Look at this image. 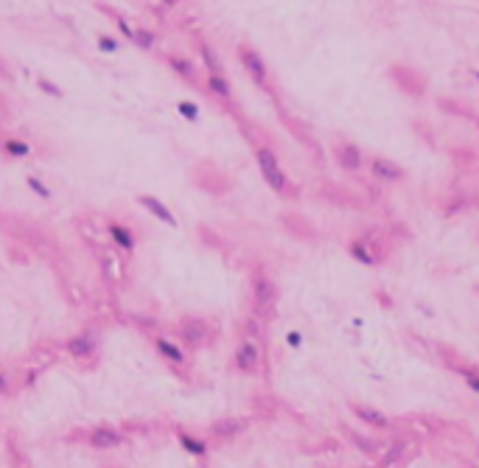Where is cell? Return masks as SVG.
<instances>
[{"label": "cell", "instance_id": "cb8c5ba5", "mask_svg": "<svg viewBox=\"0 0 479 468\" xmlns=\"http://www.w3.org/2000/svg\"><path fill=\"white\" fill-rule=\"evenodd\" d=\"M3 390H6V384H3V379H0V393H3Z\"/></svg>", "mask_w": 479, "mask_h": 468}, {"label": "cell", "instance_id": "ac0fdd59", "mask_svg": "<svg viewBox=\"0 0 479 468\" xmlns=\"http://www.w3.org/2000/svg\"><path fill=\"white\" fill-rule=\"evenodd\" d=\"M28 185H31V188H34V194H39V196H48V194H51V191H48V188H45L43 182H39L37 177H31V179H28Z\"/></svg>", "mask_w": 479, "mask_h": 468}, {"label": "cell", "instance_id": "6da1fadb", "mask_svg": "<svg viewBox=\"0 0 479 468\" xmlns=\"http://www.w3.org/2000/svg\"><path fill=\"white\" fill-rule=\"evenodd\" d=\"M258 166H261V174L266 177V182L272 185L275 191H283V185H286L283 171L278 169V157H275L269 149H261L258 152Z\"/></svg>", "mask_w": 479, "mask_h": 468}, {"label": "cell", "instance_id": "5bb4252c", "mask_svg": "<svg viewBox=\"0 0 479 468\" xmlns=\"http://www.w3.org/2000/svg\"><path fill=\"white\" fill-rule=\"evenodd\" d=\"M359 415H362L364 421H370L373 426H387V418H381L376 410H359Z\"/></svg>", "mask_w": 479, "mask_h": 468}, {"label": "cell", "instance_id": "d6986e66", "mask_svg": "<svg viewBox=\"0 0 479 468\" xmlns=\"http://www.w3.org/2000/svg\"><path fill=\"white\" fill-rule=\"evenodd\" d=\"M6 146H9V152H11V154H28V146H26V143L11 140V143H6Z\"/></svg>", "mask_w": 479, "mask_h": 468}, {"label": "cell", "instance_id": "8992f818", "mask_svg": "<svg viewBox=\"0 0 479 468\" xmlns=\"http://www.w3.org/2000/svg\"><path fill=\"white\" fill-rule=\"evenodd\" d=\"M339 160H342V166H345V169H350V171H356L359 166H362V154H359L356 146H345L342 154H339Z\"/></svg>", "mask_w": 479, "mask_h": 468}, {"label": "cell", "instance_id": "52a82bcc", "mask_svg": "<svg viewBox=\"0 0 479 468\" xmlns=\"http://www.w3.org/2000/svg\"><path fill=\"white\" fill-rule=\"evenodd\" d=\"M373 171L379 174V177H384V179H398L401 177V169L395 163H387V160H376Z\"/></svg>", "mask_w": 479, "mask_h": 468}, {"label": "cell", "instance_id": "30bf717a", "mask_svg": "<svg viewBox=\"0 0 479 468\" xmlns=\"http://www.w3.org/2000/svg\"><path fill=\"white\" fill-rule=\"evenodd\" d=\"M157 348H160V353H163V356L174 359V362H182V351H179V348H174V345H171V342L160 339V342H157Z\"/></svg>", "mask_w": 479, "mask_h": 468}, {"label": "cell", "instance_id": "9c48e42d", "mask_svg": "<svg viewBox=\"0 0 479 468\" xmlns=\"http://www.w3.org/2000/svg\"><path fill=\"white\" fill-rule=\"evenodd\" d=\"M238 429H241V423H238V421H216V423H213V432L221 435V437H233Z\"/></svg>", "mask_w": 479, "mask_h": 468}, {"label": "cell", "instance_id": "277c9868", "mask_svg": "<svg viewBox=\"0 0 479 468\" xmlns=\"http://www.w3.org/2000/svg\"><path fill=\"white\" fill-rule=\"evenodd\" d=\"M255 300H258L261 306H269L275 300V283L269 278H258V280H255Z\"/></svg>", "mask_w": 479, "mask_h": 468}, {"label": "cell", "instance_id": "8fae6325", "mask_svg": "<svg viewBox=\"0 0 479 468\" xmlns=\"http://www.w3.org/2000/svg\"><path fill=\"white\" fill-rule=\"evenodd\" d=\"M110 233H112V238H115L121 247H132V236H129V230H123V227H118V225H112L110 227Z\"/></svg>", "mask_w": 479, "mask_h": 468}, {"label": "cell", "instance_id": "2e32d148", "mask_svg": "<svg viewBox=\"0 0 479 468\" xmlns=\"http://www.w3.org/2000/svg\"><path fill=\"white\" fill-rule=\"evenodd\" d=\"M211 87L216 90L219 95H230V87L224 85V79H221V76H211Z\"/></svg>", "mask_w": 479, "mask_h": 468}, {"label": "cell", "instance_id": "e0dca14e", "mask_svg": "<svg viewBox=\"0 0 479 468\" xmlns=\"http://www.w3.org/2000/svg\"><path fill=\"white\" fill-rule=\"evenodd\" d=\"M132 37H135V39H137V43H140L143 48H152V43H154V39H152V34H149V31H137V34H132Z\"/></svg>", "mask_w": 479, "mask_h": 468}, {"label": "cell", "instance_id": "603a6c76", "mask_svg": "<svg viewBox=\"0 0 479 468\" xmlns=\"http://www.w3.org/2000/svg\"><path fill=\"white\" fill-rule=\"evenodd\" d=\"M39 87H43V90H48V93H51V95H59V90L53 87V85H48V82H39Z\"/></svg>", "mask_w": 479, "mask_h": 468}, {"label": "cell", "instance_id": "ba28073f", "mask_svg": "<svg viewBox=\"0 0 479 468\" xmlns=\"http://www.w3.org/2000/svg\"><path fill=\"white\" fill-rule=\"evenodd\" d=\"M241 59H244V65H247V68H249V73H253V76H255V79H258V82H263V79H266V70H263L261 59L255 56V53H244Z\"/></svg>", "mask_w": 479, "mask_h": 468}, {"label": "cell", "instance_id": "9a60e30c", "mask_svg": "<svg viewBox=\"0 0 479 468\" xmlns=\"http://www.w3.org/2000/svg\"><path fill=\"white\" fill-rule=\"evenodd\" d=\"M182 446L188 449V452H194L196 457H202V454H205V446H202V443H196V440H191V437H185L182 435Z\"/></svg>", "mask_w": 479, "mask_h": 468}, {"label": "cell", "instance_id": "44dd1931", "mask_svg": "<svg viewBox=\"0 0 479 468\" xmlns=\"http://www.w3.org/2000/svg\"><path fill=\"white\" fill-rule=\"evenodd\" d=\"M353 255H356L359 261H364V263H367V261H373V258H370V253H364V250L359 247V244H356V247H353Z\"/></svg>", "mask_w": 479, "mask_h": 468}, {"label": "cell", "instance_id": "7a4b0ae2", "mask_svg": "<svg viewBox=\"0 0 479 468\" xmlns=\"http://www.w3.org/2000/svg\"><path fill=\"white\" fill-rule=\"evenodd\" d=\"M236 364H238V368L244 370V373H253V370L258 368V348H255L253 342H244V345L238 348Z\"/></svg>", "mask_w": 479, "mask_h": 468}, {"label": "cell", "instance_id": "7c38bea8", "mask_svg": "<svg viewBox=\"0 0 479 468\" xmlns=\"http://www.w3.org/2000/svg\"><path fill=\"white\" fill-rule=\"evenodd\" d=\"M68 348H70V353H73V356H87V353H90V342L87 339H70Z\"/></svg>", "mask_w": 479, "mask_h": 468}, {"label": "cell", "instance_id": "ffe728a7", "mask_svg": "<svg viewBox=\"0 0 479 468\" xmlns=\"http://www.w3.org/2000/svg\"><path fill=\"white\" fill-rule=\"evenodd\" d=\"M179 112L185 118H196V107H191V104H179Z\"/></svg>", "mask_w": 479, "mask_h": 468}, {"label": "cell", "instance_id": "d4e9b609", "mask_svg": "<svg viewBox=\"0 0 479 468\" xmlns=\"http://www.w3.org/2000/svg\"><path fill=\"white\" fill-rule=\"evenodd\" d=\"M163 3H169V6H174V3H177V0H163Z\"/></svg>", "mask_w": 479, "mask_h": 468}, {"label": "cell", "instance_id": "5b68a950", "mask_svg": "<svg viewBox=\"0 0 479 468\" xmlns=\"http://www.w3.org/2000/svg\"><path fill=\"white\" fill-rule=\"evenodd\" d=\"M90 443H93L95 449H110V446H118V443H121V437H118L115 432H110V429H98V432H93Z\"/></svg>", "mask_w": 479, "mask_h": 468}, {"label": "cell", "instance_id": "3957f363", "mask_svg": "<svg viewBox=\"0 0 479 468\" xmlns=\"http://www.w3.org/2000/svg\"><path fill=\"white\" fill-rule=\"evenodd\" d=\"M140 205H143V208H149V211H152L154 216H157V219H163L165 225H177V221H174V216L169 213V208H165L163 202H157L154 196H140Z\"/></svg>", "mask_w": 479, "mask_h": 468}, {"label": "cell", "instance_id": "4fadbf2b", "mask_svg": "<svg viewBox=\"0 0 479 468\" xmlns=\"http://www.w3.org/2000/svg\"><path fill=\"white\" fill-rule=\"evenodd\" d=\"M202 334H205V325H202V322H188V325H185V337L191 342L202 339Z\"/></svg>", "mask_w": 479, "mask_h": 468}, {"label": "cell", "instance_id": "7402d4cb", "mask_svg": "<svg viewBox=\"0 0 479 468\" xmlns=\"http://www.w3.org/2000/svg\"><path fill=\"white\" fill-rule=\"evenodd\" d=\"M98 48H101V51H115V43H112V39H98Z\"/></svg>", "mask_w": 479, "mask_h": 468}]
</instances>
